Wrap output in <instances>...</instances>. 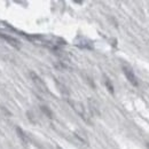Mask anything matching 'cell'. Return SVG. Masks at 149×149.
I'll use <instances>...</instances> for the list:
<instances>
[{
  "label": "cell",
  "instance_id": "3",
  "mask_svg": "<svg viewBox=\"0 0 149 149\" xmlns=\"http://www.w3.org/2000/svg\"><path fill=\"white\" fill-rule=\"evenodd\" d=\"M70 104L72 106V108H74L76 111L78 112L81 117H83V119H85L86 122H90L88 120V118L86 117V113H85V109H84V107H83V104L81 103H78V102H74V101H70Z\"/></svg>",
  "mask_w": 149,
  "mask_h": 149
},
{
  "label": "cell",
  "instance_id": "7",
  "mask_svg": "<svg viewBox=\"0 0 149 149\" xmlns=\"http://www.w3.org/2000/svg\"><path fill=\"white\" fill-rule=\"evenodd\" d=\"M40 109L42 110V112H45V113L47 115V117H49V118H53V112L51 111V110H49L47 107H45V106H41V107H40Z\"/></svg>",
  "mask_w": 149,
  "mask_h": 149
},
{
  "label": "cell",
  "instance_id": "4",
  "mask_svg": "<svg viewBox=\"0 0 149 149\" xmlns=\"http://www.w3.org/2000/svg\"><path fill=\"white\" fill-rule=\"evenodd\" d=\"M0 38L5 39V40H6L9 45H12L13 47L19 48V41L17 39H15V38H13V37H9V36H7V35H2V33H0Z\"/></svg>",
  "mask_w": 149,
  "mask_h": 149
},
{
  "label": "cell",
  "instance_id": "2",
  "mask_svg": "<svg viewBox=\"0 0 149 149\" xmlns=\"http://www.w3.org/2000/svg\"><path fill=\"white\" fill-rule=\"evenodd\" d=\"M123 72H124V74L126 76L127 80L130 81L133 86H138L136 77H135V74H134V72L132 71V69H131V68H129V67H123Z\"/></svg>",
  "mask_w": 149,
  "mask_h": 149
},
{
  "label": "cell",
  "instance_id": "5",
  "mask_svg": "<svg viewBox=\"0 0 149 149\" xmlns=\"http://www.w3.org/2000/svg\"><path fill=\"white\" fill-rule=\"evenodd\" d=\"M16 132H17L19 139L22 140V142H23V143H25V145H26V143H29V138H28V135L24 133V131L22 130L21 127L17 126V127H16Z\"/></svg>",
  "mask_w": 149,
  "mask_h": 149
},
{
  "label": "cell",
  "instance_id": "6",
  "mask_svg": "<svg viewBox=\"0 0 149 149\" xmlns=\"http://www.w3.org/2000/svg\"><path fill=\"white\" fill-rule=\"evenodd\" d=\"M104 83H106V86L108 87V90H109V92H110V93L113 94V86H112V84H111V81H110V79L106 77V79H104Z\"/></svg>",
  "mask_w": 149,
  "mask_h": 149
},
{
  "label": "cell",
  "instance_id": "8",
  "mask_svg": "<svg viewBox=\"0 0 149 149\" xmlns=\"http://www.w3.org/2000/svg\"><path fill=\"white\" fill-rule=\"evenodd\" d=\"M58 149H62V148H60V147H58Z\"/></svg>",
  "mask_w": 149,
  "mask_h": 149
},
{
  "label": "cell",
  "instance_id": "1",
  "mask_svg": "<svg viewBox=\"0 0 149 149\" xmlns=\"http://www.w3.org/2000/svg\"><path fill=\"white\" fill-rule=\"evenodd\" d=\"M30 76H31L32 81L36 84V86H37L40 91H42V92H47V86H46V84L44 83V80H42L36 72L31 71V72H30Z\"/></svg>",
  "mask_w": 149,
  "mask_h": 149
}]
</instances>
